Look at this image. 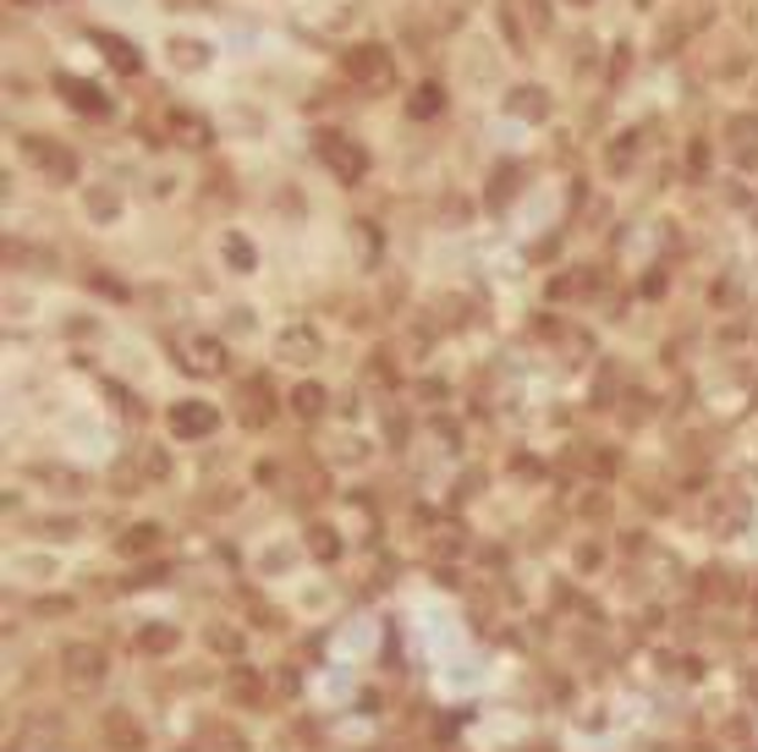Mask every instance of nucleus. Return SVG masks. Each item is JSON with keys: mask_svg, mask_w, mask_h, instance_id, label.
Returning a JSON list of instances; mask_svg holds the SVG:
<instances>
[{"mask_svg": "<svg viewBox=\"0 0 758 752\" xmlns=\"http://www.w3.org/2000/svg\"><path fill=\"white\" fill-rule=\"evenodd\" d=\"M533 94H539V88H517V100H511V105H517V111H522V116H539V111H544V105H539V100H533Z\"/></svg>", "mask_w": 758, "mask_h": 752, "instance_id": "19", "label": "nucleus"}, {"mask_svg": "<svg viewBox=\"0 0 758 752\" xmlns=\"http://www.w3.org/2000/svg\"><path fill=\"white\" fill-rule=\"evenodd\" d=\"M55 88H61V100H66L72 111H83V116H100V111H111V100H105L94 83H83V77H55Z\"/></svg>", "mask_w": 758, "mask_h": 752, "instance_id": "7", "label": "nucleus"}, {"mask_svg": "<svg viewBox=\"0 0 758 752\" xmlns=\"http://www.w3.org/2000/svg\"><path fill=\"white\" fill-rule=\"evenodd\" d=\"M292 412H298V418H319V412H324V390H319V385H298Z\"/></svg>", "mask_w": 758, "mask_h": 752, "instance_id": "14", "label": "nucleus"}, {"mask_svg": "<svg viewBox=\"0 0 758 752\" xmlns=\"http://www.w3.org/2000/svg\"><path fill=\"white\" fill-rule=\"evenodd\" d=\"M170 127H176V144H187V149H204V144H209V127H204L198 116H176Z\"/></svg>", "mask_w": 758, "mask_h": 752, "instance_id": "12", "label": "nucleus"}, {"mask_svg": "<svg viewBox=\"0 0 758 752\" xmlns=\"http://www.w3.org/2000/svg\"><path fill=\"white\" fill-rule=\"evenodd\" d=\"M413 111H418V116H435V111H440V88H435V83H424V88H418V100H413Z\"/></svg>", "mask_w": 758, "mask_h": 752, "instance_id": "18", "label": "nucleus"}, {"mask_svg": "<svg viewBox=\"0 0 758 752\" xmlns=\"http://www.w3.org/2000/svg\"><path fill=\"white\" fill-rule=\"evenodd\" d=\"M105 670H111V659L100 643H66L61 648V676L72 687H94V681H105Z\"/></svg>", "mask_w": 758, "mask_h": 752, "instance_id": "2", "label": "nucleus"}, {"mask_svg": "<svg viewBox=\"0 0 758 752\" xmlns=\"http://www.w3.org/2000/svg\"><path fill=\"white\" fill-rule=\"evenodd\" d=\"M226 264H231L237 275H248V270L259 264V253H253V242H248V237H226Z\"/></svg>", "mask_w": 758, "mask_h": 752, "instance_id": "11", "label": "nucleus"}, {"mask_svg": "<svg viewBox=\"0 0 758 752\" xmlns=\"http://www.w3.org/2000/svg\"><path fill=\"white\" fill-rule=\"evenodd\" d=\"M176 643V631H144V648H154V654H165Z\"/></svg>", "mask_w": 758, "mask_h": 752, "instance_id": "20", "label": "nucleus"}, {"mask_svg": "<svg viewBox=\"0 0 758 752\" xmlns=\"http://www.w3.org/2000/svg\"><path fill=\"white\" fill-rule=\"evenodd\" d=\"M181 363H187L193 374H226V346H220L215 335H193V341L181 346Z\"/></svg>", "mask_w": 758, "mask_h": 752, "instance_id": "5", "label": "nucleus"}, {"mask_svg": "<svg viewBox=\"0 0 758 752\" xmlns=\"http://www.w3.org/2000/svg\"><path fill=\"white\" fill-rule=\"evenodd\" d=\"M105 737H111V742H116L122 752H138V748H144V731H138L127 714H105Z\"/></svg>", "mask_w": 758, "mask_h": 752, "instance_id": "9", "label": "nucleus"}, {"mask_svg": "<svg viewBox=\"0 0 758 752\" xmlns=\"http://www.w3.org/2000/svg\"><path fill=\"white\" fill-rule=\"evenodd\" d=\"M22 149H28V159H39L55 181H77V154L55 149V144H44V138H22Z\"/></svg>", "mask_w": 758, "mask_h": 752, "instance_id": "6", "label": "nucleus"}, {"mask_svg": "<svg viewBox=\"0 0 758 752\" xmlns=\"http://www.w3.org/2000/svg\"><path fill=\"white\" fill-rule=\"evenodd\" d=\"M39 528H44V539H61V544L77 539V522H72V516H50V522H39Z\"/></svg>", "mask_w": 758, "mask_h": 752, "instance_id": "16", "label": "nucleus"}, {"mask_svg": "<svg viewBox=\"0 0 758 752\" xmlns=\"http://www.w3.org/2000/svg\"><path fill=\"white\" fill-rule=\"evenodd\" d=\"M159 544V528L154 522H138V528H127V539H122V555H144Z\"/></svg>", "mask_w": 758, "mask_h": 752, "instance_id": "13", "label": "nucleus"}, {"mask_svg": "<svg viewBox=\"0 0 758 752\" xmlns=\"http://www.w3.org/2000/svg\"><path fill=\"white\" fill-rule=\"evenodd\" d=\"M313 154H319V165H324L335 181H346V187L363 181V170H368V154L357 149L346 133H319V138H313Z\"/></svg>", "mask_w": 758, "mask_h": 752, "instance_id": "1", "label": "nucleus"}, {"mask_svg": "<svg viewBox=\"0 0 758 752\" xmlns=\"http://www.w3.org/2000/svg\"><path fill=\"white\" fill-rule=\"evenodd\" d=\"M89 209H94V215H105V220H111V215H116V198H111V192H94V198H89Z\"/></svg>", "mask_w": 758, "mask_h": 752, "instance_id": "21", "label": "nucleus"}, {"mask_svg": "<svg viewBox=\"0 0 758 752\" xmlns=\"http://www.w3.org/2000/svg\"><path fill=\"white\" fill-rule=\"evenodd\" d=\"M215 407H204V401H181L176 412H170V429L176 435H215Z\"/></svg>", "mask_w": 758, "mask_h": 752, "instance_id": "8", "label": "nucleus"}, {"mask_svg": "<svg viewBox=\"0 0 758 752\" xmlns=\"http://www.w3.org/2000/svg\"><path fill=\"white\" fill-rule=\"evenodd\" d=\"M28 478H50V483H61V494H77V472H66V467H28Z\"/></svg>", "mask_w": 758, "mask_h": 752, "instance_id": "15", "label": "nucleus"}, {"mask_svg": "<svg viewBox=\"0 0 758 752\" xmlns=\"http://www.w3.org/2000/svg\"><path fill=\"white\" fill-rule=\"evenodd\" d=\"M100 50L111 55V66H116V72H138V66H144V55H133V44H127V39H116V33H100Z\"/></svg>", "mask_w": 758, "mask_h": 752, "instance_id": "10", "label": "nucleus"}, {"mask_svg": "<svg viewBox=\"0 0 758 752\" xmlns=\"http://www.w3.org/2000/svg\"><path fill=\"white\" fill-rule=\"evenodd\" d=\"M170 50H176V66H204V44H187V39H176Z\"/></svg>", "mask_w": 758, "mask_h": 752, "instance_id": "17", "label": "nucleus"}, {"mask_svg": "<svg viewBox=\"0 0 758 752\" xmlns=\"http://www.w3.org/2000/svg\"><path fill=\"white\" fill-rule=\"evenodd\" d=\"M346 72L357 77V83H368V88H391V55L380 50V44H357V50H346Z\"/></svg>", "mask_w": 758, "mask_h": 752, "instance_id": "4", "label": "nucleus"}, {"mask_svg": "<svg viewBox=\"0 0 758 752\" xmlns=\"http://www.w3.org/2000/svg\"><path fill=\"white\" fill-rule=\"evenodd\" d=\"M276 357H281V363H298V368H308L313 357H324V335H319L308 318H298V324H287V330L276 335Z\"/></svg>", "mask_w": 758, "mask_h": 752, "instance_id": "3", "label": "nucleus"}]
</instances>
